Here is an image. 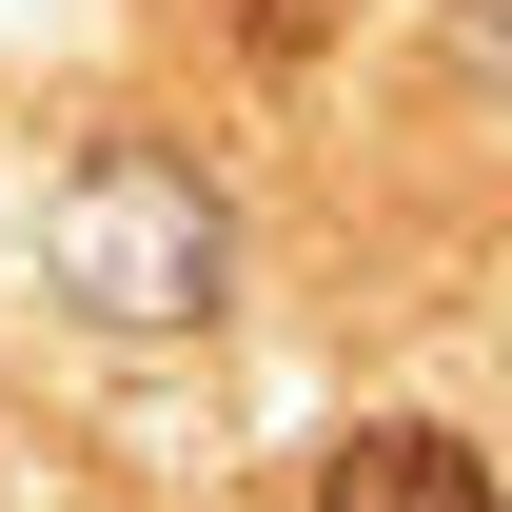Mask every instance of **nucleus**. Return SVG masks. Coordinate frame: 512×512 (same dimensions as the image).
<instances>
[{
  "mask_svg": "<svg viewBox=\"0 0 512 512\" xmlns=\"http://www.w3.org/2000/svg\"><path fill=\"white\" fill-rule=\"evenodd\" d=\"M40 276H60L99 335H197L217 276H237V217H217L197 158H158V138H79L60 197H40Z\"/></svg>",
  "mask_w": 512,
  "mask_h": 512,
  "instance_id": "1",
  "label": "nucleus"
},
{
  "mask_svg": "<svg viewBox=\"0 0 512 512\" xmlns=\"http://www.w3.org/2000/svg\"><path fill=\"white\" fill-rule=\"evenodd\" d=\"M316 512H512V493H493V453L434 434V414H355L316 453Z\"/></svg>",
  "mask_w": 512,
  "mask_h": 512,
  "instance_id": "2",
  "label": "nucleus"
},
{
  "mask_svg": "<svg viewBox=\"0 0 512 512\" xmlns=\"http://www.w3.org/2000/svg\"><path fill=\"white\" fill-rule=\"evenodd\" d=\"M256 40H276V60H296V40H316V0H256Z\"/></svg>",
  "mask_w": 512,
  "mask_h": 512,
  "instance_id": "3",
  "label": "nucleus"
}]
</instances>
